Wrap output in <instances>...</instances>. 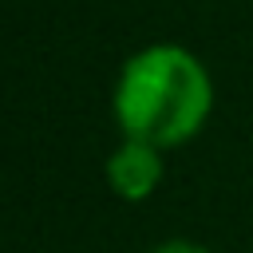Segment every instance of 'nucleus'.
Wrapping results in <instances>:
<instances>
[{
    "mask_svg": "<svg viewBox=\"0 0 253 253\" xmlns=\"http://www.w3.org/2000/svg\"><path fill=\"white\" fill-rule=\"evenodd\" d=\"M217 107L213 75L186 43H146L119 63L111 83V119L119 138H142L158 150L194 142Z\"/></svg>",
    "mask_w": 253,
    "mask_h": 253,
    "instance_id": "nucleus-1",
    "label": "nucleus"
},
{
    "mask_svg": "<svg viewBox=\"0 0 253 253\" xmlns=\"http://www.w3.org/2000/svg\"><path fill=\"white\" fill-rule=\"evenodd\" d=\"M103 174L119 202H150L166 178V150L142 138H119L107 154Z\"/></svg>",
    "mask_w": 253,
    "mask_h": 253,
    "instance_id": "nucleus-2",
    "label": "nucleus"
},
{
    "mask_svg": "<svg viewBox=\"0 0 253 253\" xmlns=\"http://www.w3.org/2000/svg\"><path fill=\"white\" fill-rule=\"evenodd\" d=\"M146 253H213V249L202 245V241H194V237H166V241L150 245Z\"/></svg>",
    "mask_w": 253,
    "mask_h": 253,
    "instance_id": "nucleus-3",
    "label": "nucleus"
}]
</instances>
